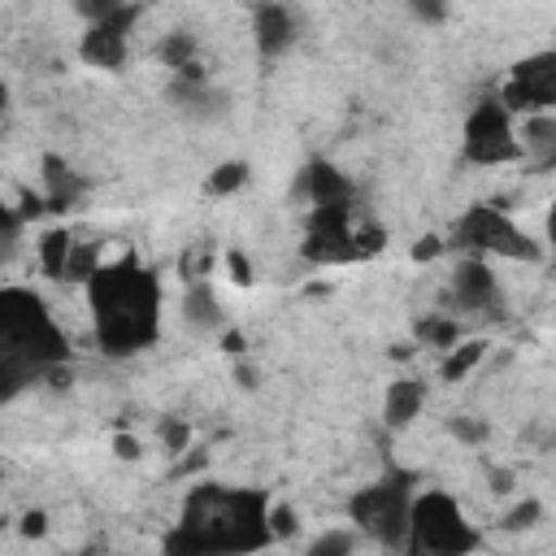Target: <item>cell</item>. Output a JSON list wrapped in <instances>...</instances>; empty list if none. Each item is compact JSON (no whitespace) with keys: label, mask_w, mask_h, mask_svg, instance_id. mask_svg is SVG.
<instances>
[{"label":"cell","mask_w":556,"mask_h":556,"mask_svg":"<svg viewBox=\"0 0 556 556\" xmlns=\"http://www.w3.org/2000/svg\"><path fill=\"white\" fill-rule=\"evenodd\" d=\"M113 447H117V456H122V460H139V456H143L139 439H130V434H117V443H113Z\"/></svg>","instance_id":"f546056e"},{"label":"cell","mask_w":556,"mask_h":556,"mask_svg":"<svg viewBox=\"0 0 556 556\" xmlns=\"http://www.w3.org/2000/svg\"><path fill=\"white\" fill-rule=\"evenodd\" d=\"M387 235L382 230H361L352 217V204L339 208H313L308 213V230H304V256L317 265H343V261H361L369 256Z\"/></svg>","instance_id":"ba28073f"},{"label":"cell","mask_w":556,"mask_h":556,"mask_svg":"<svg viewBox=\"0 0 556 556\" xmlns=\"http://www.w3.org/2000/svg\"><path fill=\"white\" fill-rule=\"evenodd\" d=\"M235 378H239V387H248V391L256 387V369H252V365H243V361L235 365Z\"/></svg>","instance_id":"d6a6232c"},{"label":"cell","mask_w":556,"mask_h":556,"mask_svg":"<svg viewBox=\"0 0 556 556\" xmlns=\"http://www.w3.org/2000/svg\"><path fill=\"white\" fill-rule=\"evenodd\" d=\"M452 304L460 313H473V317H500L504 313V291H500V278H495L491 261H482V256H460L456 261Z\"/></svg>","instance_id":"8fae6325"},{"label":"cell","mask_w":556,"mask_h":556,"mask_svg":"<svg viewBox=\"0 0 556 556\" xmlns=\"http://www.w3.org/2000/svg\"><path fill=\"white\" fill-rule=\"evenodd\" d=\"M482 356H486V343H482V339H460V343L443 356V369H439V374H443V382H460L465 374H473V369H478V361H482Z\"/></svg>","instance_id":"ffe728a7"},{"label":"cell","mask_w":556,"mask_h":556,"mask_svg":"<svg viewBox=\"0 0 556 556\" xmlns=\"http://www.w3.org/2000/svg\"><path fill=\"white\" fill-rule=\"evenodd\" d=\"M226 265H230V274H235V282H239V287H248V282H252V261H248L243 252H230V256H226Z\"/></svg>","instance_id":"83f0119b"},{"label":"cell","mask_w":556,"mask_h":556,"mask_svg":"<svg viewBox=\"0 0 556 556\" xmlns=\"http://www.w3.org/2000/svg\"><path fill=\"white\" fill-rule=\"evenodd\" d=\"M426 395H430V387L421 378H395L382 391V421H387V430L413 426L421 417V408H426Z\"/></svg>","instance_id":"9a60e30c"},{"label":"cell","mask_w":556,"mask_h":556,"mask_svg":"<svg viewBox=\"0 0 556 556\" xmlns=\"http://www.w3.org/2000/svg\"><path fill=\"white\" fill-rule=\"evenodd\" d=\"M96 343L109 356H135L161 339V278L139 256H117L87 278Z\"/></svg>","instance_id":"7a4b0ae2"},{"label":"cell","mask_w":556,"mask_h":556,"mask_svg":"<svg viewBox=\"0 0 556 556\" xmlns=\"http://www.w3.org/2000/svg\"><path fill=\"white\" fill-rule=\"evenodd\" d=\"M417 339L421 343H430V348H456L460 343V326L452 321V317H421L417 321Z\"/></svg>","instance_id":"7402d4cb"},{"label":"cell","mask_w":556,"mask_h":556,"mask_svg":"<svg viewBox=\"0 0 556 556\" xmlns=\"http://www.w3.org/2000/svg\"><path fill=\"white\" fill-rule=\"evenodd\" d=\"M356 552V530L348 526H334V530H321L313 543H308V552L304 556H352Z\"/></svg>","instance_id":"44dd1931"},{"label":"cell","mask_w":556,"mask_h":556,"mask_svg":"<svg viewBox=\"0 0 556 556\" xmlns=\"http://www.w3.org/2000/svg\"><path fill=\"white\" fill-rule=\"evenodd\" d=\"M447 248H456L460 256H504V261H543V243H534L504 208L495 204H473L456 217L452 235H447Z\"/></svg>","instance_id":"8992f818"},{"label":"cell","mask_w":556,"mask_h":556,"mask_svg":"<svg viewBox=\"0 0 556 556\" xmlns=\"http://www.w3.org/2000/svg\"><path fill=\"white\" fill-rule=\"evenodd\" d=\"M543 517V508H539V500H526V504H517L508 517H504V530H530L534 521Z\"/></svg>","instance_id":"484cf974"},{"label":"cell","mask_w":556,"mask_h":556,"mask_svg":"<svg viewBox=\"0 0 556 556\" xmlns=\"http://www.w3.org/2000/svg\"><path fill=\"white\" fill-rule=\"evenodd\" d=\"M169 100L187 122H222L230 113V96L222 87L208 83V74L195 78H174L169 83Z\"/></svg>","instance_id":"4fadbf2b"},{"label":"cell","mask_w":556,"mask_h":556,"mask_svg":"<svg viewBox=\"0 0 556 556\" xmlns=\"http://www.w3.org/2000/svg\"><path fill=\"white\" fill-rule=\"evenodd\" d=\"M413 500H417V482L404 469H391L382 478H374L369 486L348 495V521L356 534L374 539L387 552H404L408 543V521H413Z\"/></svg>","instance_id":"277c9868"},{"label":"cell","mask_w":556,"mask_h":556,"mask_svg":"<svg viewBox=\"0 0 556 556\" xmlns=\"http://www.w3.org/2000/svg\"><path fill=\"white\" fill-rule=\"evenodd\" d=\"M252 39L265 61L282 56L300 39V13L291 4H256L252 9Z\"/></svg>","instance_id":"5bb4252c"},{"label":"cell","mask_w":556,"mask_h":556,"mask_svg":"<svg viewBox=\"0 0 556 556\" xmlns=\"http://www.w3.org/2000/svg\"><path fill=\"white\" fill-rule=\"evenodd\" d=\"M500 100L517 113V117H543V113H556V48H539L530 56H521L504 87H500Z\"/></svg>","instance_id":"9c48e42d"},{"label":"cell","mask_w":556,"mask_h":556,"mask_svg":"<svg viewBox=\"0 0 556 556\" xmlns=\"http://www.w3.org/2000/svg\"><path fill=\"white\" fill-rule=\"evenodd\" d=\"M443 248H447L443 239H434V235H426L421 243H413V261H434V256H439Z\"/></svg>","instance_id":"f1b7e54d"},{"label":"cell","mask_w":556,"mask_h":556,"mask_svg":"<svg viewBox=\"0 0 556 556\" xmlns=\"http://www.w3.org/2000/svg\"><path fill=\"white\" fill-rule=\"evenodd\" d=\"M135 17H139V4H113L100 22H87V35L78 39V56L96 70H122L130 56Z\"/></svg>","instance_id":"30bf717a"},{"label":"cell","mask_w":556,"mask_h":556,"mask_svg":"<svg viewBox=\"0 0 556 556\" xmlns=\"http://www.w3.org/2000/svg\"><path fill=\"white\" fill-rule=\"evenodd\" d=\"M534 169H539V174H552V169H556V143H552V152H547V156H543Z\"/></svg>","instance_id":"e575fe53"},{"label":"cell","mask_w":556,"mask_h":556,"mask_svg":"<svg viewBox=\"0 0 556 556\" xmlns=\"http://www.w3.org/2000/svg\"><path fill=\"white\" fill-rule=\"evenodd\" d=\"M35 248H39V265H43L48 278H65L70 274V256H74L70 230H48V235H39Z\"/></svg>","instance_id":"d6986e66"},{"label":"cell","mask_w":556,"mask_h":556,"mask_svg":"<svg viewBox=\"0 0 556 556\" xmlns=\"http://www.w3.org/2000/svg\"><path fill=\"white\" fill-rule=\"evenodd\" d=\"M413 17H426V22H443L447 9L443 4H413Z\"/></svg>","instance_id":"4dcf8cb0"},{"label":"cell","mask_w":556,"mask_h":556,"mask_svg":"<svg viewBox=\"0 0 556 556\" xmlns=\"http://www.w3.org/2000/svg\"><path fill=\"white\" fill-rule=\"evenodd\" d=\"M460 152L469 165H513L521 161V130H517V113L500 100V96H486L469 109L465 117V135H460Z\"/></svg>","instance_id":"52a82bcc"},{"label":"cell","mask_w":556,"mask_h":556,"mask_svg":"<svg viewBox=\"0 0 556 556\" xmlns=\"http://www.w3.org/2000/svg\"><path fill=\"white\" fill-rule=\"evenodd\" d=\"M182 321L200 334H217L226 326V313H222V300L208 282H187L182 291Z\"/></svg>","instance_id":"2e32d148"},{"label":"cell","mask_w":556,"mask_h":556,"mask_svg":"<svg viewBox=\"0 0 556 556\" xmlns=\"http://www.w3.org/2000/svg\"><path fill=\"white\" fill-rule=\"evenodd\" d=\"M482 547V530L465 517V508L447 491H417L408 543L400 556H473Z\"/></svg>","instance_id":"5b68a950"},{"label":"cell","mask_w":556,"mask_h":556,"mask_svg":"<svg viewBox=\"0 0 556 556\" xmlns=\"http://www.w3.org/2000/svg\"><path fill=\"white\" fill-rule=\"evenodd\" d=\"M269 526H274V539H291L295 534V513L287 504H274L269 508Z\"/></svg>","instance_id":"4316f807"},{"label":"cell","mask_w":556,"mask_h":556,"mask_svg":"<svg viewBox=\"0 0 556 556\" xmlns=\"http://www.w3.org/2000/svg\"><path fill=\"white\" fill-rule=\"evenodd\" d=\"M161 443H165L169 452H187V443H191L187 421H178V417H161Z\"/></svg>","instance_id":"d4e9b609"},{"label":"cell","mask_w":556,"mask_h":556,"mask_svg":"<svg viewBox=\"0 0 556 556\" xmlns=\"http://www.w3.org/2000/svg\"><path fill=\"white\" fill-rule=\"evenodd\" d=\"M543 230H547V252L556 256V200L547 204V222H543Z\"/></svg>","instance_id":"1f68e13d"},{"label":"cell","mask_w":556,"mask_h":556,"mask_svg":"<svg viewBox=\"0 0 556 556\" xmlns=\"http://www.w3.org/2000/svg\"><path fill=\"white\" fill-rule=\"evenodd\" d=\"M156 56L174 70V78H195L200 74V65H195V35H187V30L165 35L161 48H156Z\"/></svg>","instance_id":"ac0fdd59"},{"label":"cell","mask_w":556,"mask_h":556,"mask_svg":"<svg viewBox=\"0 0 556 556\" xmlns=\"http://www.w3.org/2000/svg\"><path fill=\"white\" fill-rule=\"evenodd\" d=\"M291 195H295L300 204H308V213H313V208L352 204V200H356V187H352V178H348L339 165H330V161H308V165H300V174H295V182H291Z\"/></svg>","instance_id":"7c38bea8"},{"label":"cell","mask_w":556,"mask_h":556,"mask_svg":"<svg viewBox=\"0 0 556 556\" xmlns=\"http://www.w3.org/2000/svg\"><path fill=\"white\" fill-rule=\"evenodd\" d=\"M43 204L48 208H70L83 195V178L61 161V156H43Z\"/></svg>","instance_id":"e0dca14e"},{"label":"cell","mask_w":556,"mask_h":556,"mask_svg":"<svg viewBox=\"0 0 556 556\" xmlns=\"http://www.w3.org/2000/svg\"><path fill=\"white\" fill-rule=\"evenodd\" d=\"M22 534H43V513H26V521H22Z\"/></svg>","instance_id":"836d02e7"},{"label":"cell","mask_w":556,"mask_h":556,"mask_svg":"<svg viewBox=\"0 0 556 556\" xmlns=\"http://www.w3.org/2000/svg\"><path fill=\"white\" fill-rule=\"evenodd\" d=\"M78 556H104V552H78Z\"/></svg>","instance_id":"d590c367"},{"label":"cell","mask_w":556,"mask_h":556,"mask_svg":"<svg viewBox=\"0 0 556 556\" xmlns=\"http://www.w3.org/2000/svg\"><path fill=\"white\" fill-rule=\"evenodd\" d=\"M452 434H456L460 443H486L491 426H486L482 417H452Z\"/></svg>","instance_id":"cb8c5ba5"},{"label":"cell","mask_w":556,"mask_h":556,"mask_svg":"<svg viewBox=\"0 0 556 556\" xmlns=\"http://www.w3.org/2000/svg\"><path fill=\"white\" fill-rule=\"evenodd\" d=\"M269 508L274 500L256 486H191L174 530L161 543V556H256L278 543Z\"/></svg>","instance_id":"6da1fadb"},{"label":"cell","mask_w":556,"mask_h":556,"mask_svg":"<svg viewBox=\"0 0 556 556\" xmlns=\"http://www.w3.org/2000/svg\"><path fill=\"white\" fill-rule=\"evenodd\" d=\"M243 182H248V165H243V161H222V165L208 174L204 187H208L213 195H230V191H239Z\"/></svg>","instance_id":"603a6c76"},{"label":"cell","mask_w":556,"mask_h":556,"mask_svg":"<svg viewBox=\"0 0 556 556\" xmlns=\"http://www.w3.org/2000/svg\"><path fill=\"white\" fill-rule=\"evenodd\" d=\"M0 361L30 369L35 378L61 369L70 361V339L52 317L48 300L30 287L0 291Z\"/></svg>","instance_id":"3957f363"}]
</instances>
